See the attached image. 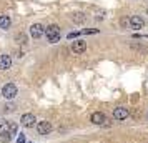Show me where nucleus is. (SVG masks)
<instances>
[{
    "mask_svg": "<svg viewBox=\"0 0 148 143\" xmlns=\"http://www.w3.org/2000/svg\"><path fill=\"white\" fill-rule=\"evenodd\" d=\"M45 37H47L48 43H57L60 40V27L58 25H50L45 28Z\"/></svg>",
    "mask_w": 148,
    "mask_h": 143,
    "instance_id": "1",
    "label": "nucleus"
},
{
    "mask_svg": "<svg viewBox=\"0 0 148 143\" xmlns=\"http://www.w3.org/2000/svg\"><path fill=\"white\" fill-rule=\"evenodd\" d=\"M17 92H18V90L15 87V83H7V85H3V88H2V96L7 98V100H12V98H15Z\"/></svg>",
    "mask_w": 148,
    "mask_h": 143,
    "instance_id": "2",
    "label": "nucleus"
},
{
    "mask_svg": "<svg viewBox=\"0 0 148 143\" xmlns=\"http://www.w3.org/2000/svg\"><path fill=\"white\" fill-rule=\"evenodd\" d=\"M128 28H132V30H140V28L145 27V20L141 18V17H138V15H133V17H130L128 18Z\"/></svg>",
    "mask_w": 148,
    "mask_h": 143,
    "instance_id": "3",
    "label": "nucleus"
},
{
    "mask_svg": "<svg viewBox=\"0 0 148 143\" xmlns=\"http://www.w3.org/2000/svg\"><path fill=\"white\" fill-rule=\"evenodd\" d=\"M52 130H53V127H52V123H50V122H40V123H37V131H38L40 135H48Z\"/></svg>",
    "mask_w": 148,
    "mask_h": 143,
    "instance_id": "4",
    "label": "nucleus"
},
{
    "mask_svg": "<svg viewBox=\"0 0 148 143\" xmlns=\"http://www.w3.org/2000/svg\"><path fill=\"white\" fill-rule=\"evenodd\" d=\"M43 34H45V30H43V25H42V23H34V25L30 27V35H32V38H40Z\"/></svg>",
    "mask_w": 148,
    "mask_h": 143,
    "instance_id": "5",
    "label": "nucleus"
},
{
    "mask_svg": "<svg viewBox=\"0 0 148 143\" xmlns=\"http://www.w3.org/2000/svg\"><path fill=\"white\" fill-rule=\"evenodd\" d=\"M35 122H37V120H35L34 113H25V115H22V118H20V123L23 125V127H28V128L34 127Z\"/></svg>",
    "mask_w": 148,
    "mask_h": 143,
    "instance_id": "6",
    "label": "nucleus"
},
{
    "mask_svg": "<svg viewBox=\"0 0 148 143\" xmlns=\"http://www.w3.org/2000/svg\"><path fill=\"white\" fill-rule=\"evenodd\" d=\"M127 116H128V110L127 108H123V107H116V108L113 110V118H115V120L123 122Z\"/></svg>",
    "mask_w": 148,
    "mask_h": 143,
    "instance_id": "7",
    "label": "nucleus"
},
{
    "mask_svg": "<svg viewBox=\"0 0 148 143\" xmlns=\"http://www.w3.org/2000/svg\"><path fill=\"white\" fill-rule=\"evenodd\" d=\"M72 50H73L75 53H83L85 50H87V42L83 40H75L72 43Z\"/></svg>",
    "mask_w": 148,
    "mask_h": 143,
    "instance_id": "8",
    "label": "nucleus"
},
{
    "mask_svg": "<svg viewBox=\"0 0 148 143\" xmlns=\"http://www.w3.org/2000/svg\"><path fill=\"white\" fill-rule=\"evenodd\" d=\"M90 120H92L93 125H103V123L107 122V118H105V115H103L101 112H95V113H92Z\"/></svg>",
    "mask_w": 148,
    "mask_h": 143,
    "instance_id": "9",
    "label": "nucleus"
},
{
    "mask_svg": "<svg viewBox=\"0 0 148 143\" xmlns=\"http://www.w3.org/2000/svg\"><path fill=\"white\" fill-rule=\"evenodd\" d=\"M12 67V58L8 55H0V70H8Z\"/></svg>",
    "mask_w": 148,
    "mask_h": 143,
    "instance_id": "10",
    "label": "nucleus"
},
{
    "mask_svg": "<svg viewBox=\"0 0 148 143\" xmlns=\"http://www.w3.org/2000/svg\"><path fill=\"white\" fill-rule=\"evenodd\" d=\"M10 23H12L10 17H7V15H2V17H0V28H2V30H8V28H10Z\"/></svg>",
    "mask_w": 148,
    "mask_h": 143,
    "instance_id": "11",
    "label": "nucleus"
},
{
    "mask_svg": "<svg viewBox=\"0 0 148 143\" xmlns=\"http://www.w3.org/2000/svg\"><path fill=\"white\" fill-rule=\"evenodd\" d=\"M5 135H10V123L7 122H0V136H5Z\"/></svg>",
    "mask_w": 148,
    "mask_h": 143,
    "instance_id": "12",
    "label": "nucleus"
},
{
    "mask_svg": "<svg viewBox=\"0 0 148 143\" xmlns=\"http://www.w3.org/2000/svg\"><path fill=\"white\" fill-rule=\"evenodd\" d=\"M72 20H73L75 23H77V25H82V23L85 22V15L80 14V12H77V14L72 15Z\"/></svg>",
    "mask_w": 148,
    "mask_h": 143,
    "instance_id": "13",
    "label": "nucleus"
},
{
    "mask_svg": "<svg viewBox=\"0 0 148 143\" xmlns=\"http://www.w3.org/2000/svg\"><path fill=\"white\" fill-rule=\"evenodd\" d=\"M17 42H18V43H22V45H23V43L27 42V38H25V35H23V34H18V35H17Z\"/></svg>",
    "mask_w": 148,
    "mask_h": 143,
    "instance_id": "14",
    "label": "nucleus"
},
{
    "mask_svg": "<svg viewBox=\"0 0 148 143\" xmlns=\"http://www.w3.org/2000/svg\"><path fill=\"white\" fill-rule=\"evenodd\" d=\"M15 133H17V125L12 123V125H10V135H15Z\"/></svg>",
    "mask_w": 148,
    "mask_h": 143,
    "instance_id": "15",
    "label": "nucleus"
},
{
    "mask_svg": "<svg viewBox=\"0 0 148 143\" xmlns=\"http://www.w3.org/2000/svg\"><path fill=\"white\" fill-rule=\"evenodd\" d=\"M78 35H82L80 32H72V34H68V38H75V37H78Z\"/></svg>",
    "mask_w": 148,
    "mask_h": 143,
    "instance_id": "16",
    "label": "nucleus"
},
{
    "mask_svg": "<svg viewBox=\"0 0 148 143\" xmlns=\"http://www.w3.org/2000/svg\"><path fill=\"white\" fill-rule=\"evenodd\" d=\"M17 143H25V135H18V138H17Z\"/></svg>",
    "mask_w": 148,
    "mask_h": 143,
    "instance_id": "17",
    "label": "nucleus"
},
{
    "mask_svg": "<svg viewBox=\"0 0 148 143\" xmlns=\"http://www.w3.org/2000/svg\"><path fill=\"white\" fill-rule=\"evenodd\" d=\"M128 23H130L128 18H123V20H121V25H123V27H128Z\"/></svg>",
    "mask_w": 148,
    "mask_h": 143,
    "instance_id": "18",
    "label": "nucleus"
},
{
    "mask_svg": "<svg viewBox=\"0 0 148 143\" xmlns=\"http://www.w3.org/2000/svg\"><path fill=\"white\" fill-rule=\"evenodd\" d=\"M12 108H14L12 105H7V107H5V110H7V112H12Z\"/></svg>",
    "mask_w": 148,
    "mask_h": 143,
    "instance_id": "19",
    "label": "nucleus"
},
{
    "mask_svg": "<svg viewBox=\"0 0 148 143\" xmlns=\"http://www.w3.org/2000/svg\"><path fill=\"white\" fill-rule=\"evenodd\" d=\"M147 14H148V8H147Z\"/></svg>",
    "mask_w": 148,
    "mask_h": 143,
    "instance_id": "20",
    "label": "nucleus"
},
{
    "mask_svg": "<svg viewBox=\"0 0 148 143\" xmlns=\"http://www.w3.org/2000/svg\"><path fill=\"white\" fill-rule=\"evenodd\" d=\"M30 143H32V142H30Z\"/></svg>",
    "mask_w": 148,
    "mask_h": 143,
    "instance_id": "21",
    "label": "nucleus"
}]
</instances>
